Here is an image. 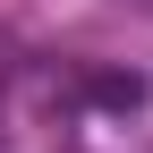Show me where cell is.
I'll list each match as a JSON object with an SVG mask.
<instances>
[{"mask_svg": "<svg viewBox=\"0 0 153 153\" xmlns=\"http://www.w3.org/2000/svg\"><path fill=\"white\" fill-rule=\"evenodd\" d=\"M0 76H9V51H0Z\"/></svg>", "mask_w": 153, "mask_h": 153, "instance_id": "obj_1", "label": "cell"}]
</instances>
